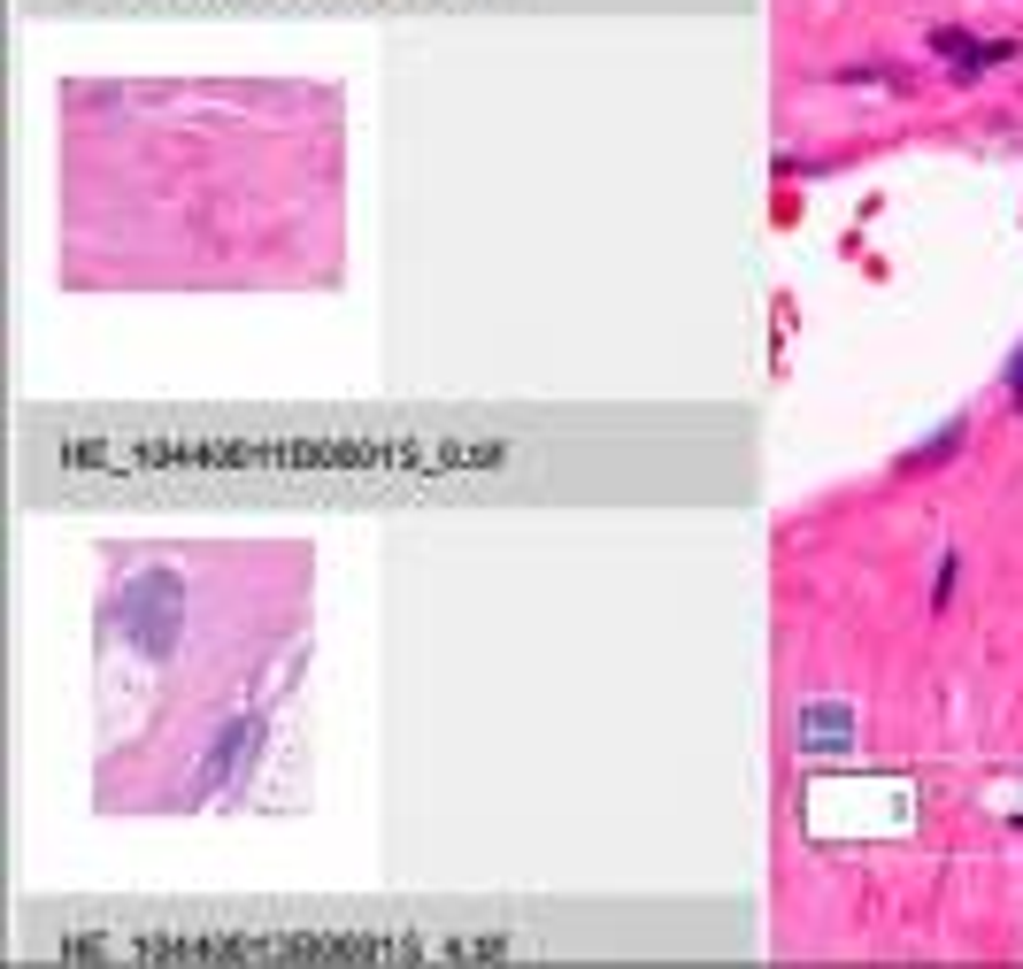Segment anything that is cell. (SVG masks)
<instances>
[{"label":"cell","instance_id":"6da1fadb","mask_svg":"<svg viewBox=\"0 0 1023 969\" xmlns=\"http://www.w3.org/2000/svg\"><path fill=\"white\" fill-rule=\"evenodd\" d=\"M855 739V709L846 700H808L801 709V747H846Z\"/></svg>","mask_w":1023,"mask_h":969},{"label":"cell","instance_id":"7a4b0ae2","mask_svg":"<svg viewBox=\"0 0 1023 969\" xmlns=\"http://www.w3.org/2000/svg\"><path fill=\"white\" fill-rule=\"evenodd\" d=\"M962 438H970V416H955L931 447H916V455H900V477H916V470H939V462H955L962 455Z\"/></svg>","mask_w":1023,"mask_h":969},{"label":"cell","instance_id":"3957f363","mask_svg":"<svg viewBox=\"0 0 1023 969\" xmlns=\"http://www.w3.org/2000/svg\"><path fill=\"white\" fill-rule=\"evenodd\" d=\"M1015 54H1023V39H977V47H970V54H962L947 77H955V85H977L985 69H1000V62H1015Z\"/></svg>","mask_w":1023,"mask_h":969},{"label":"cell","instance_id":"277c9868","mask_svg":"<svg viewBox=\"0 0 1023 969\" xmlns=\"http://www.w3.org/2000/svg\"><path fill=\"white\" fill-rule=\"evenodd\" d=\"M955 585H962V554H939V570H931V600H923V608L947 615V608H955Z\"/></svg>","mask_w":1023,"mask_h":969},{"label":"cell","instance_id":"5b68a950","mask_svg":"<svg viewBox=\"0 0 1023 969\" xmlns=\"http://www.w3.org/2000/svg\"><path fill=\"white\" fill-rule=\"evenodd\" d=\"M923 47H931V54H939V62L955 69V62H962V54L977 47V31H962V24H939V31H931V39H923Z\"/></svg>","mask_w":1023,"mask_h":969},{"label":"cell","instance_id":"8992f818","mask_svg":"<svg viewBox=\"0 0 1023 969\" xmlns=\"http://www.w3.org/2000/svg\"><path fill=\"white\" fill-rule=\"evenodd\" d=\"M1000 385H1008V408L1023 416V346H1015V355H1008V370H1000Z\"/></svg>","mask_w":1023,"mask_h":969}]
</instances>
